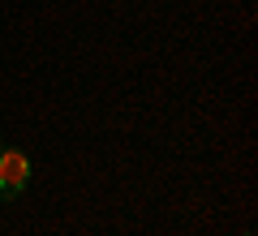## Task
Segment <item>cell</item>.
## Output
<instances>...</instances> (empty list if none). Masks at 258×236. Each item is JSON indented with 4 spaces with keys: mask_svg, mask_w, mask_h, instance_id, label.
<instances>
[{
    "mask_svg": "<svg viewBox=\"0 0 258 236\" xmlns=\"http://www.w3.org/2000/svg\"><path fill=\"white\" fill-rule=\"evenodd\" d=\"M30 185V159L18 146H0V198H18Z\"/></svg>",
    "mask_w": 258,
    "mask_h": 236,
    "instance_id": "cell-1",
    "label": "cell"
},
{
    "mask_svg": "<svg viewBox=\"0 0 258 236\" xmlns=\"http://www.w3.org/2000/svg\"><path fill=\"white\" fill-rule=\"evenodd\" d=\"M245 236H249V232H245Z\"/></svg>",
    "mask_w": 258,
    "mask_h": 236,
    "instance_id": "cell-2",
    "label": "cell"
}]
</instances>
